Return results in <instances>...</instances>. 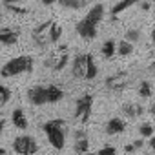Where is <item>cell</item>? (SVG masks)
Returning a JSON list of instances; mask_svg holds the SVG:
<instances>
[{
	"label": "cell",
	"instance_id": "6da1fadb",
	"mask_svg": "<svg viewBox=\"0 0 155 155\" xmlns=\"http://www.w3.org/2000/svg\"><path fill=\"white\" fill-rule=\"evenodd\" d=\"M66 128L68 122L64 119H51L44 124V133L49 140V144L55 150H62L66 144Z\"/></svg>",
	"mask_w": 155,
	"mask_h": 155
},
{
	"label": "cell",
	"instance_id": "7a4b0ae2",
	"mask_svg": "<svg viewBox=\"0 0 155 155\" xmlns=\"http://www.w3.org/2000/svg\"><path fill=\"white\" fill-rule=\"evenodd\" d=\"M33 68H35V60L28 55H22V57H15V58L8 60L0 68V75L8 79V77H17L22 73H31Z\"/></svg>",
	"mask_w": 155,
	"mask_h": 155
},
{
	"label": "cell",
	"instance_id": "3957f363",
	"mask_svg": "<svg viewBox=\"0 0 155 155\" xmlns=\"http://www.w3.org/2000/svg\"><path fill=\"white\" fill-rule=\"evenodd\" d=\"M68 60H69V49H68V46H58L46 58V66L49 69H53V71H62L68 66Z\"/></svg>",
	"mask_w": 155,
	"mask_h": 155
},
{
	"label": "cell",
	"instance_id": "277c9868",
	"mask_svg": "<svg viewBox=\"0 0 155 155\" xmlns=\"http://www.w3.org/2000/svg\"><path fill=\"white\" fill-rule=\"evenodd\" d=\"M91 108H93V97L90 93L79 97L77 102H75V111H73L75 119L81 120L82 124H86L90 120V117H91Z\"/></svg>",
	"mask_w": 155,
	"mask_h": 155
},
{
	"label": "cell",
	"instance_id": "5b68a950",
	"mask_svg": "<svg viewBox=\"0 0 155 155\" xmlns=\"http://www.w3.org/2000/svg\"><path fill=\"white\" fill-rule=\"evenodd\" d=\"M104 84H106V88H108L110 91H115V93H117V91H124V90L131 84V77H130L126 71H117V73L106 77Z\"/></svg>",
	"mask_w": 155,
	"mask_h": 155
},
{
	"label": "cell",
	"instance_id": "8992f818",
	"mask_svg": "<svg viewBox=\"0 0 155 155\" xmlns=\"http://www.w3.org/2000/svg\"><path fill=\"white\" fill-rule=\"evenodd\" d=\"M53 22L55 20H46V22H42V24H38L35 29H33V33H31V38H33V42L38 46V48H46V46H49L51 44V38H49V33H51V26H53Z\"/></svg>",
	"mask_w": 155,
	"mask_h": 155
},
{
	"label": "cell",
	"instance_id": "52a82bcc",
	"mask_svg": "<svg viewBox=\"0 0 155 155\" xmlns=\"http://www.w3.org/2000/svg\"><path fill=\"white\" fill-rule=\"evenodd\" d=\"M13 150L18 155H35L38 151V144L31 135H20L13 140Z\"/></svg>",
	"mask_w": 155,
	"mask_h": 155
},
{
	"label": "cell",
	"instance_id": "ba28073f",
	"mask_svg": "<svg viewBox=\"0 0 155 155\" xmlns=\"http://www.w3.org/2000/svg\"><path fill=\"white\" fill-rule=\"evenodd\" d=\"M97 28H99V26L93 24V22H90L86 17H84L82 20H79V22H77V26H75L79 37H82L84 40H93V38L97 37Z\"/></svg>",
	"mask_w": 155,
	"mask_h": 155
},
{
	"label": "cell",
	"instance_id": "9c48e42d",
	"mask_svg": "<svg viewBox=\"0 0 155 155\" xmlns=\"http://www.w3.org/2000/svg\"><path fill=\"white\" fill-rule=\"evenodd\" d=\"M28 101L33 106L48 104V86H33L28 90Z\"/></svg>",
	"mask_w": 155,
	"mask_h": 155
},
{
	"label": "cell",
	"instance_id": "30bf717a",
	"mask_svg": "<svg viewBox=\"0 0 155 155\" xmlns=\"http://www.w3.org/2000/svg\"><path fill=\"white\" fill-rule=\"evenodd\" d=\"M86 66H88V53L75 55V58L71 62V73L75 79H86Z\"/></svg>",
	"mask_w": 155,
	"mask_h": 155
},
{
	"label": "cell",
	"instance_id": "8fae6325",
	"mask_svg": "<svg viewBox=\"0 0 155 155\" xmlns=\"http://www.w3.org/2000/svg\"><path fill=\"white\" fill-rule=\"evenodd\" d=\"M20 38V31L11 28H0V44L4 46H15Z\"/></svg>",
	"mask_w": 155,
	"mask_h": 155
},
{
	"label": "cell",
	"instance_id": "7c38bea8",
	"mask_svg": "<svg viewBox=\"0 0 155 155\" xmlns=\"http://www.w3.org/2000/svg\"><path fill=\"white\" fill-rule=\"evenodd\" d=\"M104 130H106L108 135H119V133H122L126 130V122L122 119H119V117H111L106 122V128Z\"/></svg>",
	"mask_w": 155,
	"mask_h": 155
},
{
	"label": "cell",
	"instance_id": "4fadbf2b",
	"mask_svg": "<svg viewBox=\"0 0 155 155\" xmlns=\"http://www.w3.org/2000/svg\"><path fill=\"white\" fill-rule=\"evenodd\" d=\"M144 111H146V110H144V106H142V104L126 102V104L122 106V113H124L126 117H130V119H137V117H140Z\"/></svg>",
	"mask_w": 155,
	"mask_h": 155
},
{
	"label": "cell",
	"instance_id": "5bb4252c",
	"mask_svg": "<svg viewBox=\"0 0 155 155\" xmlns=\"http://www.w3.org/2000/svg\"><path fill=\"white\" fill-rule=\"evenodd\" d=\"M11 120H13V124H15V128H18V130H28V119H26V113H24V110L22 108H17V110H13V113H11Z\"/></svg>",
	"mask_w": 155,
	"mask_h": 155
},
{
	"label": "cell",
	"instance_id": "9a60e30c",
	"mask_svg": "<svg viewBox=\"0 0 155 155\" xmlns=\"http://www.w3.org/2000/svg\"><path fill=\"white\" fill-rule=\"evenodd\" d=\"M86 18H88L90 22H93V24L99 26V24L102 22V18H104V6H102V4H95V6L88 11Z\"/></svg>",
	"mask_w": 155,
	"mask_h": 155
},
{
	"label": "cell",
	"instance_id": "2e32d148",
	"mask_svg": "<svg viewBox=\"0 0 155 155\" xmlns=\"http://www.w3.org/2000/svg\"><path fill=\"white\" fill-rule=\"evenodd\" d=\"M62 99H64V90L62 88H58L55 84L48 86V104H57Z\"/></svg>",
	"mask_w": 155,
	"mask_h": 155
},
{
	"label": "cell",
	"instance_id": "e0dca14e",
	"mask_svg": "<svg viewBox=\"0 0 155 155\" xmlns=\"http://www.w3.org/2000/svg\"><path fill=\"white\" fill-rule=\"evenodd\" d=\"M139 2H140V0H120L119 4H115V6L111 8V17L117 18L119 13H122L124 9H128V8H131L133 4H139Z\"/></svg>",
	"mask_w": 155,
	"mask_h": 155
},
{
	"label": "cell",
	"instance_id": "ac0fdd59",
	"mask_svg": "<svg viewBox=\"0 0 155 155\" xmlns=\"http://www.w3.org/2000/svg\"><path fill=\"white\" fill-rule=\"evenodd\" d=\"M97 73H99V68H97V64H95V58H93V55H90V53H88V66H86V81H93L95 77H97Z\"/></svg>",
	"mask_w": 155,
	"mask_h": 155
},
{
	"label": "cell",
	"instance_id": "d6986e66",
	"mask_svg": "<svg viewBox=\"0 0 155 155\" xmlns=\"http://www.w3.org/2000/svg\"><path fill=\"white\" fill-rule=\"evenodd\" d=\"M58 4L66 9H82L86 4H88V0H58Z\"/></svg>",
	"mask_w": 155,
	"mask_h": 155
},
{
	"label": "cell",
	"instance_id": "ffe728a7",
	"mask_svg": "<svg viewBox=\"0 0 155 155\" xmlns=\"http://www.w3.org/2000/svg\"><path fill=\"white\" fill-rule=\"evenodd\" d=\"M73 150H75L77 155H84V153H88V151H90V140H88V137H84V139H77L75 144H73Z\"/></svg>",
	"mask_w": 155,
	"mask_h": 155
},
{
	"label": "cell",
	"instance_id": "44dd1931",
	"mask_svg": "<svg viewBox=\"0 0 155 155\" xmlns=\"http://www.w3.org/2000/svg\"><path fill=\"white\" fill-rule=\"evenodd\" d=\"M117 53L120 55V57H128V55H131L133 53V42H130V40H120L119 44H117Z\"/></svg>",
	"mask_w": 155,
	"mask_h": 155
},
{
	"label": "cell",
	"instance_id": "7402d4cb",
	"mask_svg": "<svg viewBox=\"0 0 155 155\" xmlns=\"http://www.w3.org/2000/svg\"><path fill=\"white\" fill-rule=\"evenodd\" d=\"M102 55L106 57V58H111L115 53H117V44H115V40H106L104 44H102Z\"/></svg>",
	"mask_w": 155,
	"mask_h": 155
},
{
	"label": "cell",
	"instance_id": "603a6c76",
	"mask_svg": "<svg viewBox=\"0 0 155 155\" xmlns=\"http://www.w3.org/2000/svg\"><path fill=\"white\" fill-rule=\"evenodd\" d=\"M60 37H62V26L55 20V22H53V26H51V33H49L51 44H57V42L60 40Z\"/></svg>",
	"mask_w": 155,
	"mask_h": 155
},
{
	"label": "cell",
	"instance_id": "cb8c5ba5",
	"mask_svg": "<svg viewBox=\"0 0 155 155\" xmlns=\"http://www.w3.org/2000/svg\"><path fill=\"white\" fill-rule=\"evenodd\" d=\"M139 133H140V137L150 139V137L155 135V128H153V124H150V122H142V124L139 126Z\"/></svg>",
	"mask_w": 155,
	"mask_h": 155
},
{
	"label": "cell",
	"instance_id": "d4e9b609",
	"mask_svg": "<svg viewBox=\"0 0 155 155\" xmlns=\"http://www.w3.org/2000/svg\"><path fill=\"white\" fill-rule=\"evenodd\" d=\"M139 95H140L142 99H148V97L151 95V84H150L148 81H142V82L139 84Z\"/></svg>",
	"mask_w": 155,
	"mask_h": 155
},
{
	"label": "cell",
	"instance_id": "484cf974",
	"mask_svg": "<svg viewBox=\"0 0 155 155\" xmlns=\"http://www.w3.org/2000/svg\"><path fill=\"white\" fill-rule=\"evenodd\" d=\"M124 38H126V40H130V42H133V44H137V42L140 40V31H139V29H135V28H131V29H128V31H126Z\"/></svg>",
	"mask_w": 155,
	"mask_h": 155
},
{
	"label": "cell",
	"instance_id": "4316f807",
	"mask_svg": "<svg viewBox=\"0 0 155 155\" xmlns=\"http://www.w3.org/2000/svg\"><path fill=\"white\" fill-rule=\"evenodd\" d=\"M9 99H11V90L0 84V104H6Z\"/></svg>",
	"mask_w": 155,
	"mask_h": 155
},
{
	"label": "cell",
	"instance_id": "83f0119b",
	"mask_svg": "<svg viewBox=\"0 0 155 155\" xmlns=\"http://www.w3.org/2000/svg\"><path fill=\"white\" fill-rule=\"evenodd\" d=\"M99 155H117V150H115V146H111V144H104V146L99 150Z\"/></svg>",
	"mask_w": 155,
	"mask_h": 155
},
{
	"label": "cell",
	"instance_id": "f1b7e54d",
	"mask_svg": "<svg viewBox=\"0 0 155 155\" xmlns=\"http://www.w3.org/2000/svg\"><path fill=\"white\" fill-rule=\"evenodd\" d=\"M6 8H8L11 13H17V15H26V13H28L26 8H18L17 4H6Z\"/></svg>",
	"mask_w": 155,
	"mask_h": 155
},
{
	"label": "cell",
	"instance_id": "f546056e",
	"mask_svg": "<svg viewBox=\"0 0 155 155\" xmlns=\"http://www.w3.org/2000/svg\"><path fill=\"white\" fill-rule=\"evenodd\" d=\"M73 137H75V140H77V139H84V137H88V135H86L84 130H77V131L73 133Z\"/></svg>",
	"mask_w": 155,
	"mask_h": 155
},
{
	"label": "cell",
	"instance_id": "4dcf8cb0",
	"mask_svg": "<svg viewBox=\"0 0 155 155\" xmlns=\"http://www.w3.org/2000/svg\"><path fill=\"white\" fill-rule=\"evenodd\" d=\"M133 146H135V150H140V148L144 146V137H140V139L133 140Z\"/></svg>",
	"mask_w": 155,
	"mask_h": 155
},
{
	"label": "cell",
	"instance_id": "1f68e13d",
	"mask_svg": "<svg viewBox=\"0 0 155 155\" xmlns=\"http://www.w3.org/2000/svg\"><path fill=\"white\" fill-rule=\"evenodd\" d=\"M124 151H126V153H135L137 150H135L133 142H130V144H126V146H124Z\"/></svg>",
	"mask_w": 155,
	"mask_h": 155
},
{
	"label": "cell",
	"instance_id": "d6a6232c",
	"mask_svg": "<svg viewBox=\"0 0 155 155\" xmlns=\"http://www.w3.org/2000/svg\"><path fill=\"white\" fill-rule=\"evenodd\" d=\"M140 8H142V11H150L151 9V2H142L140 0Z\"/></svg>",
	"mask_w": 155,
	"mask_h": 155
},
{
	"label": "cell",
	"instance_id": "836d02e7",
	"mask_svg": "<svg viewBox=\"0 0 155 155\" xmlns=\"http://www.w3.org/2000/svg\"><path fill=\"white\" fill-rule=\"evenodd\" d=\"M148 144H150V148H151V151L155 153V135H153V137H150V140H148Z\"/></svg>",
	"mask_w": 155,
	"mask_h": 155
},
{
	"label": "cell",
	"instance_id": "e575fe53",
	"mask_svg": "<svg viewBox=\"0 0 155 155\" xmlns=\"http://www.w3.org/2000/svg\"><path fill=\"white\" fill-rule=\"evenodd\" d=\"M20 2H26V0H4V4H20Z\"/></svg>",
	"mask_w": 155,
	"mask_h": 155
},
{
	"label": "cell",
	"instance_id": "d590c367",
	"mask_svg": "<svg viewBox=\"0 0 155 155\" xmlns=\"http://www.w3.org/2000/svg\"><path fill=\"white\" fill-rule=\"evenodd\" d=\"M55 2H58V0H42V4H44V6H53Z\"/></svg>",
	"mask_w": 155,
	"mask_h": 155
},
{
	"label": "cell",
	"instance_id": "8d00e7d4",
	"mask_svg": "<svg viewBox=\"0 0 155 155\" xmlns=\"http://www.w3.org/2000/svg\"><path fill=\"white\" fill-rule=\"evenodd\" d=\"M4 126H6V120L0 119V135H2V131H4Z\"/></svg>",
	"mask_w": 155,
	"mask_h": 155
},
{
	"label": "cell",
	"instance_id": "74e56055",
	"mask_svg": "<svg viewBox=\"0 0 155 155\" xmlns=\"http://www.w3.org/2000/svg\"><path fill=\"white\" fill-rule=\"evenodd\" d=\"M150 113H151V115L155 117V104H151V108H150Z\"/></svg>",
	"mask_w": 155,
	"mask_h": 155
},
{
	"label": "cell",
	"instance_id": "f35d334b",
	"mask_svg": "<svg viewBox=\"0 0 155 155\" xmlns=\"http://www.w3.org/2000/svg\"><path fill=\"white\" fill-rule=\"evenodd\" d=\"M151 40H153V46H155V29L151 31Z\"/></svg>",
	"mask_w": 155,
	"mask_h": 155
},
{
	"label": "cell",
	"instance_id": "ab89813d",
	"mask_svg": "<svg viewBox=\"0 0 155 155\" xmlns=\"http://www.w3.org/2000/svg\"><path fill=\"white\" fill-rule=\"evenodd\" d=\"M0 155H8V151H6L4 148H0Z\"/></svg>",
	"mask_w": 155,
	"mask_h": 155
},
{
	"label": "cell",
	"instance_id": "60d3db41",
	"mask_svg": "<svg viewBox=\"0 0 155 155\" xmlns=\"http://www.w3.org/2000/svg\"><path fill=\"white\" fill-rule=\"evenodd\" d=\"M84 155H99V153H91V151H88V153H84Z\"/></svg>",
	"mask_w": 155,
	"mask_h": 155
},
{
	"label": "cell",
	"instance_id": "b9f144b4",
	"mask_svg": "<svg viewBox=\"0 0 155 155\" xmlns=\"http://www.w3.org/2000/svg\"><path fill=\"white\" fill-rule=\"evenodd\" d=\"M0 18H2V11H0Z\"/></svg>",
	"mask_w": 155,
	"mask_h": 155
},
{
	"label": "cell",
	"instance_id": "7bdbcfd3",
	"mask_svg": "<svg viewBox=\"0 0 155 155\" xmlns=\"http://www.w3.org/2000/svg\"><path fill=\"white\" fill-rule=\"evenodd\" d=\"M144 155H151V153H144Z\"/></svg>",
	"mask_w": 155,
	"mask_h": 155
},
{
	"label": "cell",
	"instance_id": "ee69618b",
	"mask_svg": "<svg viewBox=\"0 0 155 155\" xmlns=\"http://www.w3.org/2000/svg\"><path fill=\"white\" fill-rule=\"evenodd\" d=\"M151 2H155V0H151Z\"/></svg>",
	"mask_w": 155,
	"mask_h": 155
}]
</instances>
